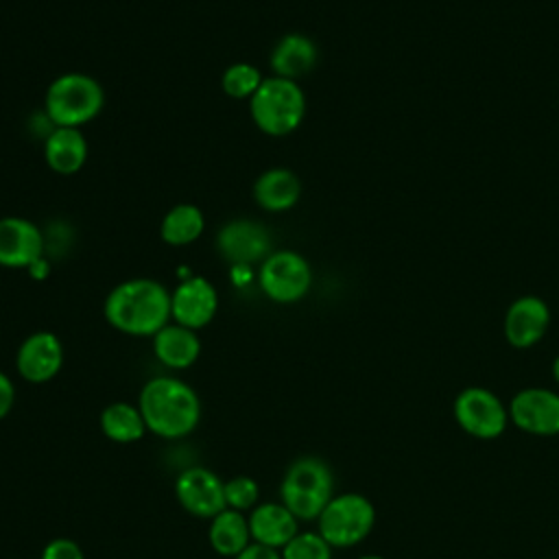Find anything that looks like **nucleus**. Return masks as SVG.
<instances>
[{"label":"nucleus","instance_id":"nucleus-13","mask_svg":"<svg viewBox=\"0 0 559 559\" xmlns=\"http://www.w3.org/2000/svg\"><path fill=\"white\" fill-rule=\"evenodd\" d=\"M509 419L531 435L559 432V393L550 389H522L509 404Z\"/></svg>","mask_w":559,"mask_h":559},{"label":"nucleus","instance_id":"nucleus-26","mask_svg":"<svg viewBox=\"0 0 559 559\" xmlns=\"http://www.w3.org/2000/svg\"><path fill=\"white\" fill-rule=\"evenodd\" d=\"M260 500V485L251 476H234L225 480V504L234 511H251Z\"/></svg>","mask_w":559,"mask_h":559},{"label":"nucleus","instance_id":"nucleus-10","mask_svg":"<svg viewBox=\"0 0 559 559\" xmlns=\"http://www.w3.org/2000/svg\"><path fill=\"white\" fill-rule=\"evenodd\" d=\"M216 247L231 266L262 264L273 253L269 229L251 218H234L225 223L216 236Z\"/></svg>","mask_w":559,"mask_h":559},{"label":"nucleus","instance_id":"nucleus-5","mask_svg":"<svg viewBox=\"0 0 559 559\" xmlns=\"http://www.w3.org/2000/svg\"><path fill=\"white\" fill-rule=\"evenodd\" d=\"M255 127L273 138L293 133L306 116V96L297 81L269 76L249 98Z\"/></svg>","mask_w":559,"mask_h":559},{"label":"nucleus","instance_id":"nucleus-18","mask_svg":"<svg viewBox=\"0 0 559 559\" xmlns=\"http://www.w3.org/2000/svg\"><path fill=\"white\" fill-rule=\"evenodd\" d=\"M153 354L168 369H188L201 356V338L197 330L168 323L153 336Z\"/></svg>","mask_w":559,"mask_h":559},{"label":"nucleus","instance_id":"nucleus-29","mask_svg":"<svg viewBox=\"0 0 559 559\" xmlns=\"http://www.w3.org/2000/svg\"><path fill=\"white\" fill-rule=\"evenodd\" d=\"M234 559H282L280 550L277 548H269V546H262V544H255L251 542L240 555H236Z\"/></svg>","mask_w":559,"mask_h":559},{"label":"nucleus","instance_id":"nucleus-7","mask_svg":"<svg viewBox=\"0 0 559 559\" xmlns=\"http://www.w3.org/2000/svg\"><path fill=\"white\" fill-rule=\"evenodd\" d=\"M312 284L308 260L297 251H273L258 271L260 290L275 304L299 301Z\"/></svg>","mask_w":559,"mask_h":559},{"label":"nucleus","instance_id":"nucleus-8","mask_svg":"<svg viewBox=\"0 0 559 559\" xmlns=\"http://www.w3.org/2000/svg\"><path fill=\"white\" fill-rule=\"evenodd\" d=\"M454 417L472 437L493 439L507 428L509 413L498 395L483 386H469L459 393L454 402Z\"/></svg>","mask_w":559,"mask_h":559},{"label":"nucleus","instance_id":"nucleus-19","mask_svg":"<svg viewBox=\"0 0 559 559\" xmlns=\"http://www.w3.org/2000/svg\"><path fill=\"white\" fill-rule=\"evenodd\" d=\"M317 55V46L310 37L301 33H288L271 50L269 61L273 68V76L297 81L314 68Z\"/></svg>","mask_w":559,"mask_h":559},{"label":"nucleus","instance_id":"nucleus-3","mask_svg":"<svg viewBox=\"0 0 559 559\" xmlns=\"http://www.w3.org/2000/svg\"><path fill=\"white\" fill-rule=\"evenodd\" d=\"M334 496V476L319 456L295 459L280 483V502L297 520H317Z\"/></svg>","mask_w":559,"mask_h":559},{"label":"nucleus","instance_id":"nucleus-16","mask_svg":"<svg viewBox=\"0 0 559 559\" xmlns=\"http://www.w3.org/2000/svg\"><path fill=\"white\" fill-rule=\"evenodd\" d=\"M247 520L251 539L277 550H282L299 531V520L282 502H258Z\"/></svg>","mask_w":559,"mask_h":559},{"label":"nucleus","instance_id":"nucleus-4","mask_svg":"<svg viewBox=\"0 0 559 559\" xmlns=\"http://www.w3.org/2000/svg\"><path fill=\"white\" fill-rule=\"evenodd\" d=\"M105 105L100 83L83 72L57 76L44 96V114L52 127H74L94 120Z\"/></svg>","mask_w":559,"mask_h":559},{"label":"nucleus","instance_id":"nucleus-17","mask_svg":"<svg viewBox=\"0 0 559 559\" xmlns=\"http://www.w3.org/2000/svg\"><path fill=\"white\" fill-rule=\"evenodd\" d=\"M44 159L59 175H74L87 159V140L74 127H52L44 138Z\"/></svg>","mask_w":559,"mask_h":559},{"label":"nucleus","instance_id":"nucleus-22","mask_svg":"<svg viewBox=\"0 0 559 559\" xmlns=\"http://www.w3.org/2000/svg\"><path fill=\"white\" fill-rule=\"evenodd\" d=\"M100 430L103 435L114 443H135L140 441L148 428L146 421L138 408V404L131 402H111L100 411Z\"/></svg>","mask_w":559,"mask_h":559},{"label":"nucleus","instance_id":"nucleus-12","mask_svg":"<svg viewBox=\"0 0 559 559\" xmlns=\"http://www.w3.org/2000/svg\"><path fill=\"white\" fill-rule=\"evenodd\" d=\"M46 236L28 218L2 216L0 218V266L31 269L44 258Z\"/></svg>","mask_w":559,"mask_h":559},{"label":"nucleus","instance_id":"nucleus-31","mask_svg":"<svg viewBox=\"0 0 559 559\" xmlns=\"http://www.w3.org/2000/svg\"><path fill=\"white\" fill-rule=\"evenodd\" d=\"M552 378L559 382V356L552 360Z\"/></svg>","mask_w":559,"mask_h":559},{"label":"nucleus","instance_id":"nucleus-11","mask_svg":"<svg viewBox=\"0 0 559 559\" xmlns=\"http://www.w3.org/2000/svg\"><path fill=\"white\" fill-rule=\"evenodd\" d=\"M63 367V343L55 332L39 330L28 334L15 354V369L31 384L50 382Z\"/></svg>","mask_w":559,"mask_h":559},{"label":"nucleus","instance_id":"nucleus-28","mask_svg":"<svg viewBox=\"0 0 559 559\" xmlns=\"http://www.w3.org/2000/svg\"><path fill=\"white\" fill-rule=\"evenodd\" d=\"M13 404H15V384L4 371H0V421L11 413Z\"/></svg>","mask_w":559,"mask_h":559},{"label":"nucleus","instance_id":"nucleus-6","mask_svg":"<svg viewBox=\"0 0 559 559\" xmlns=\"http://www.w3.org/2000/svg\"><path fill=\"white\" fill-rule=\"evenodd\" d=\"M376 524V509L369 498L356 491L332 496L321 515L317 531L332 548H352L360 544Z\"/></svg>","mask_w":559,"mask_h":559},{"label":"nucleus","instance_id":"nucleus-27","mask_svg":"<svg viewBox=\"0 0 559 559\" xmlns=\"http://www.w3.org/2000/svg\"><path fill=\"white\" fill-rule=\"evenodd\" d=\"M39 559H85V552L74 539L55 537L44 546Z\"/></svg>","mask_w":559,"mask_h":559},{"label":"nucleus","instance_id":"nucleus-21","mask_svg":"<svg viewBox=\"0 0 559 559\" xmlns=\"http://www.w3.org/2000/svg\"><path fill=\"white\" fill-rule=\"evenodd\" d=\"M207 542L214 552H218L221 557L234 559L253 542L249 531V520L245 518V513L234 509L221 511L210 520Z\"/></svg>","mask_w":559,"mask_h":559},{"label":"nucleus","instance_id":"nucleus-9","mask_svg":"<svg viewBox=\"0 0 559 559\" xmlns=\"http://www.w3.org/2000/svg\"><path fill=\"white\" fill-rule=\"evenodd\" d=\"M175 498L183 511L203 520H212L227 509L225 480H221L216 472L201 465L188 467L177 476Z\"/></svg>","mask_w":559,"mask_h":559},{"label":"nucleus","instance_id":"nucleus-25","mask_svg":"<svg viewBox=\"0 0 559 559\" xmlns=\"http://www.w3.org/2000/svg\"><path fill=\"white\" fill-rule=\"evenodd\" d=\"M280 555L282 559H332V546L319 531H297Z\"/></svg>","mask_w":559,"mask_h":559},{"label":"nucleus","instance_id":"nucleus-1","mask_svg":"<svg viewBox=\"0 0 559 559\" xmlns=\"http://www.w3.org/2000/svg\"><path fill=\"white\" fill-rule=\"evenodd\" d=\"M103 314L122 334L153 338L170 323V293L157 280L133 277L109 290Z\"/></svg>","mask_w":559,"mask_h":559},{"label":"nucleus","instance_id":"nucleus-20","mask_svg":"<svg viewBox=\"0 0 559 559\" xmlns=\"http://www.w3.org/2000/svg\"><path fill=\"white\" fill-rule=\"evenodd\" d=\"M301 197L299 177L288 168H269L253 183V199L266 212H286Z\"/></svg>","mask_w":559,"mask_h":559},{"label":"nucleus","instance_id":"nucleus-32","mask_svg":"<svg viewBox=\"0 0 559 559\" xmlns=\"http://www.w3.org/2000/svg\"><path fill=\"white\" fill-rule=\"evenodd\" d=\"M358 559H384V557H380V555H362Z\"/></svg>","mask_w":559,"mask_h":559},{"label":"nucleus","instance_id":"nucleus-30","mask_svg":"<svg viewBox=\"0 0 559 559\" xmlns=\"http://www.w3.org/2000/svg\"><path fill=\"white\" fill-rule=\"evenodd\" d=\"M231 277H234V284H236V286H247V284L251 282V277H253L251 266H242V264L231 266Z\"/></svg>","mask_w":559,"mask_h":559},{"label":"nucleus","instance_id":"nucleus-23","mask_svg":"<svg viewBox=\"0 0 559 559\" xmlns=\"http://www.w3.org/2000/svg\"><path fill=\"white\" fill-rule=\"evenodd\" d=\"M205 229V216L201 207L194 203H177L173 205L159 225V236L166 245L183 247L194 242Z\"/></svg>","mask_w":559,"mask_h":559},{"label":"nucleus","instance_id":"nucleus-15","mask_svg":"<svg viewBox=\"0 0 559 559\" xmlns=\"http://www.w3.org/2000/svg\"><path fill=\"white\" fill-rule=\"evenodd\" d=\"M550 310L544 299L535 295H524L515 299L504 314V336L513 347L535 345L548 330Z\"/></svg>","mask_w":559,"mask_h":559},{"label":"nucleus","instance_id":"nucleus-2","mask_svg":"<svg viewBox=\"0 0 559 559\" xmlns=\"http://www.w3.org/2000/svg\"><path fill=\"white\" fill-rule=\"evenodd\" d=\"M138 408L148 432L168 441L188 437L201 421L199 393L175 376H157L144 382L138 395Z\"/></svg>","mask_w":559,"mask_h":559},{"label":"nucleus","instance_id":"nucleus-24","mask_svg":"<svg viewBox=\"0 0 559 559\" xmlns=\"http://www.w3.org/2000/svg\"><path fill=\"white\" fill-rule=\"evenodd\" d=\"M262 74L255 66L251 63H231L223 76H221V85L223 92L231 98H251L255 94V90L262 85Z\"/></svg>","mask_w":559,"mask_h":559},{"label":"nucleus","instance_id":"nucleus-14","mask_svg":"<svg viewBox=\"0 0 559 559\" xmlns=\"http://www.w3.org/2000/svg\"><path fill=\"white\" fill-rule=\"evenodd\" d=\"M218 310V293L205 277H188L170 293V319L183 328H205Z\"/></svg>","mask_w":559,"mask_h":559}]
</instances>
